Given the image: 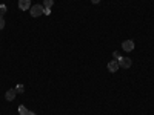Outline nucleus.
<instances>
[{"label": "nucleus", "mask_w": 154, "mask_h": 115, "mask_svg": "<svg viewBox=\"0 0 154 115\" xmlns=\"http://www.w3.org/2000/svg\"><path fill=\"white\" fill-rule=\"evenodd\" d=\"M43 11H45V8H43L42 5H32V6L29 8V14H31L32 17H38V16L43 14Z\"/></svg>", "instance_id": "f257e3e1"}, {"label": "nucleus", "mask_w": 154, "mask_h": 115, "mask_svg": "<svg viewBox=\"0 0 154 115\" xmlns=\"http://www.w3.org/2000/svg\"><path fill=\"white\" fill-rule=\"evenodd\" d=\"M119 66L120 68H123V69H128V68H131V65H133V61H131V58H126V57H120L119 60Z\"/></svg>", "instance_id": "f03ea898"}, {"label": "nucleus", "mask_w": 154, "mask_h": 115, "mask_svg": "<svg viewBox=\"0 0 154 115\" xmlns=\"http://www.w3.org/2000/svg\"><path fill=\"white\" fill-rule=\"evenodd\" d=\"M122 49L126 51V52H131V51L134 49V42H133V40H125V42H122Z\"/></svg>", "instance_id": "7ed1b4c3"}, {"label": "nucleus", "mask_w": 154, "mask_h": 115, "mask_svg": "<svg viewBox=\"0 0 154 115\" xmlns=\"http://www.w3.org/2000/svg\"><path fill=\"white\" fill-rule=\"evenodd\" d=\"M31 8V0H19V9L20 11H28Z\"/></svg>", "instance_id": "20e7f679"}, {"label": "nucleus", "mask_w": 154, "mask_h": 115, "mask_svg": "<svg viewBox=\"0 0 154 115\" xmlns=\"http://www.w3.org/2000/svg\"><path fill=\"white\" fill-rule=\"evenodd\" d=\"M119 61L117 60H111L109 63H108V71L109 72H116V71H119Z\"/></svg>", "instance_id": "39448f33"}, {"label": "nucleus", "mask_w": 154, "mask_h": 115, "mask_svg": "<svg viewBox=\"0 0 154 115\" xmlns=\"http://www.w3.org/2000/svg\"><path fill=\"white\" fill-rule=\"evenodd\" d=\"M16 95H17L16 89H9V91H6V94H5V98H6L8 101H12V100L16 98Z\"/></svg>", "instance_id": "423d86ee"}, {"label": "nucleus", "mask_w": 154, "mask_h": 115, "mask_svg": "<svg viewBox=\"0 0 154 115\" xmlns=\"http://www.w3.org/2000/svg\"><path fill=\"white\" fill-rule=\"evenodd\" d=\"M53 5H54V0H43V8L51 9V8H53Z\"/></svg>", "instance_id": "0eeeda50"}, {"label": "nucleus", "mask_w": 154, "mask_h": 115, "mask_svg": "<svg viewBox=\"0 0 154 115\" xmlns=\"http://www.w3.org/2000/svg\"><path fill=\"white\" fill-rule=\"evenodd\" d=\"M16 91H17V94H22V92L25 91V87H23V84H19V86L16 87Z\"/></svg>", "instance_id": "6e6552de"}, {"label": "nucleus", "mask_w": 154, "mask_h": 115, "mask_svg": "<svg viewBox=\"0 0 154 115\" xmlns=\"http://www.w3.org/2000/svg\"><path fill=\"white\" fill-rule=\"evenodd\" d=\"M5 28V19H3V16H0V29H3Z\"/></svg>", "instance_id": "1a4fd4ad"}, {"label": "nucleus", "mask_w": 154, "mask_h": 115, "mask_svg": "<svg viewBox=\"0 0 154 115\" xmlns=\"http://www.w3.org/2000/svg\"><path fill=\"white\" fill-rule=\"evenodd\" d=\"M5 12H6V6L5 5H0V16H3Z\"/></svg>", "instance_id": "9d476101"}, {"label": "nucleus", "mask_w": 154, "mask_h": 115, "mask_svg": "<svg viewBox=\"0 0 154 115\" xmlns=\"http://www.w3.org/2000/svg\"><path fill=\"white\" fill-rule=\"evenodd\" d=\"M19 111H20V115H22V114H25V112H26L28 109H26V108H25V106L22 105V106H19Z\"/></svg>", "instance_id": "9b49d317"}, {"label": "nucleus", "mask_w": 154, "mask_h": 115, "mask_svg": "<svg viewBox=\"0 0 154 115\" xmlns=\"http://www.w3.org/2000/svg\"><path fill=\"white\" fill-rule=\"evenodd\" d=\"M112 57H114L116 60H119V58H120V54L117 52V51H114V54H112Z\"/></svg>", "instance_id": "f8f14e48"}, {"label": "nucleus", "mask_w": 154, "mask_h": 115, "mask_svg": "<svg viewBox=\"0 0 154 115\" xmlns=\"http://www.w3.org/2000/svg\"><path fill=\"white\" fill-rule=\"evenodd\" d=\"M22 115H35V114H34V112H31V111H26V112L22 114Z\"/></svg>", "instance_id": "ddd939ff"}, {"label": "nucleus", "mask_w": 154, "mask_h": 115, "mask_svg": "<svg viewBox=\"0 0 154 115\" xmlns=\"http://www.w3.org/2000/svg\"><path fill=\"white\" fill-rule=\"evenodd\" d=\"M91 2H93V3H94V5H97V3H99V2H100V0H91Z\"/></svg>", "instance_id": "4468645a"}]
</instances>
